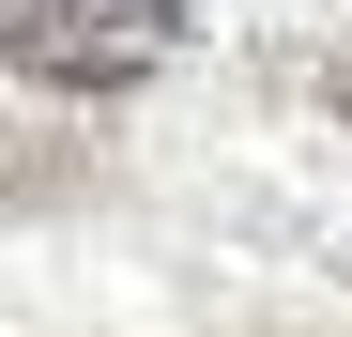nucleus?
<instances>
[{"instance_id": "1", "label": "nucleus", "mask_w": 352, "mask_h": 337, "mask_svg": "<svg viewBox=\"0 0 352 337\" xmlns=\"http://www.w3.org/2000/svg\"><path fill=\"white\" fill-rule=\"evenodd\" d=\"M168 46H184V0H0V77L31 92H138Z\"/></svg>"}, {"instance_id": "2", "label": "nucleus", "mask_w": 352, "mask_h": 337, "mask_svg": "<svg viewBox=\"0 0 352 337\" xmlns=\"http://www.w3.org/2000/svg\"><path fill=\"white\" fill-rule=\"evenodd\" d=\"M337 123H352V62H337Z\"/></svg>"}]
</instances>
